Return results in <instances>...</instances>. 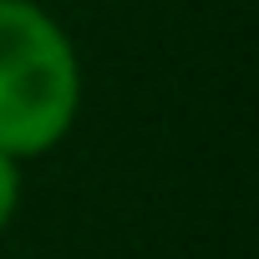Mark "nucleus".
Returning <instances> with one entry per match:
<instances>
[{
  "label": "nucleus",
  "instance_id": "1",
  "mask_svg": "<svg viewBox=\"0 0 259 259\" xmlns=\"http://www.w3.org/2000/svg\"><path fill=\"white\" fill-rule=\"evenodd\" d=\"M81 117V56L41 0H0V153L21 163L66 143Z\"/></svg>",
  "mask_w": 259,
  "mask_h": 259
},
{
  "label": "nucleus",
  "instance_id": "2",
  "mask_svg": "<svg viewBox=\"0 0 259 259\" xmlns=\"http://www.w3.org/2000/svg\"><path fill=\"white\" fill-rule=\"evenodd\" d=\"M21 193H26V178H21V158L0 153V234H6L21 213Z\"/></svg>",
  "mask_w": 259,
  "mask_h": 259
}]
</instances>
